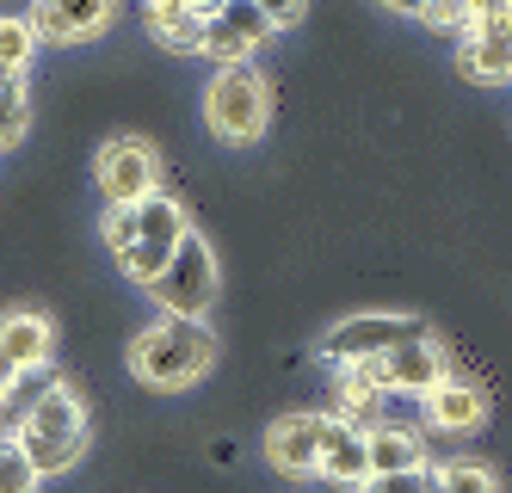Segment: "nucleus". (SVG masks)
<instances>
[{"instance_id": "nucleus-26", "label": "nucleus", "mask_w": 512, "mask_h": 493, "mask_svg": "<svg viewBox=\"0 0 512 493\" xmlns=\"http://www.w3.org/2000/svg\"><path fill=\"white\" fill-rule=\"evenodd\" d=\"M7 81H19V74H0V87H7Z\"/></svg>"}, {"instance_id": "nucleus-2", "label": "nucleus", "mask_w": 512, "mask_h": 493, "mask_svg": "<svg viewBox=\"0 0 512 493\" xmlns=\"http://www.w3.org/2000/svg\"><path fill=\"white\" fill-rule=\"evenodd\" d=\"M13 444L31 457V469H38L44 481L50 475H68V469L81 463V450H87V407H81V395L68 389V383L44 389L38 401L25 407Z\"/></svg>"}, {"instance_id": "nucleus-10", "label": "nucleus", "mask_w": 512, "mask_h": 493, "mask_svg": "<svg viewBox=\"0 0 512 493\" xmlns=\"http://www.w3.org/2000/svg\"><path fill=\"white\" fill-rule=\"evenodd\" d=\"M364 432L371 426H358V420H340V413H321V463L315 475L321 481H334V487H371V444H364Z\"/></svg>"}, {"instance_id": "nucleus-23", "label": "nucleus", "mask_w": 512, "mask_h": 493, "mask_svg": "<svg viewBox=\"0 0 512 493\" xmlns=\"http://www.w3.org/2000/svg\"><path fill=\"white\" fill-rule=\"evenodd\" d=\"M99 235H105V247H112V253L124 259V253H136V235H142V222H136V210H105Z\"/></svg>"}, {"instance_id": "nucleus-17", "label": "nucleus", "mask_w": 512, "mask_h": 493, "mask_svg": "<svg viewBox=\"0 0 512 493\" xmlns=\"http://www.w3.org/2000/svg\"><path fill=\"white\" fill-rule=\"evenodd\" d=\"M334 413H340V420H371V413L383 407V383H377V370L371 364H346V370H334Z\"/></svg>"}, {"instance_id": "nucleus-20", "label": "nucleus", "mask_w": 512, "mask_h": 493, "mask_svg": "<svg viewBox=\"0 0 512 493\" xmlns=\"http://www.w3.org/2000/svg\"><path fill=\"white\" fill-rule=\"evenodd\" d=\"M44 475L31 469V457L13 444V438H0V493H38Z\"/></svg>"}, {"instance_id": "nucleus-24", "label": "nucleus", "mask_w": 512, "mask_h": 493, "mask_svg": "<svg viewBox=\"0 0 512 493\" xmlns=\"http://www.w3.org/2000/svg\"><path fill=\"white\" fill-rule=\"evenodd\" d=\"M272 13V31H290V25H303L309 19V7H297V0H284V7H266Z\"/></svg>"}, {"instance_id": "nucleus-18", "label": "nucleus", "mask_w": 512, "mask_h": 493, "mask_svg": "<svg viewBox=\"0 0 512 493\" xmlns=\"http://www.w3.org/2000/svg\"><path fill=\"white\" fill-rule=\"evenodd\" d=\"M31 50H38V31L25 13H0V74H25Z\"/></svg>"}, {"instance_id": "nucleus-7", "label": "nucleus", "mask_w": 512, "mask_h": 493, "mask_svg": "<svg viewBox=\"0 0 512 493\" xmlns=\"http://www.w3.org/2000/svg\"><path fill=\"white\" fill-rule=\"evenodd\" d=\"M457 68L475 87H506L512 81V7L506 0H494V7H469Z\"/></svg>"}, {"instance_id": "nucleus-16", "label": "nucleus", "mask_w": 512, "mask_h": 493, "mask_svg": "<svg viewBox=\"0 0 512 493\" xmlns=\"http://www.w3.org/2000/svg\"><path fill=\"white\" fill-rule=\"evenodd\" d=\"M364 444H371V475H414V469L432 463L426 438L408 432V426H371V432H364Z\"/></svg>"}, {"instance_id": "nucleus-22", "label": "nucleus", "mask_w": 512, "mask_h": 493, "mask_svg": "<svg viewBox=\"0 0 512 493\" xmlns=\"http://www.w3.org/2000/svg\"><path fill=\"white\" fill-rule=\"evenodd\" d=\"M395 13H414L426 31H463V25H469V7H463V0H426V7H395Z\"/></svg>"}, {"instance_id": "nucleus-3", "label": "nucleus", "mask_w": 512, "mask_h": 493, "mask_svg": "<svg viewBox=\"0 0 512 493\" xmlns=\"http://www.w3.org/2000/svg\"><path fill=\"white\" fill-rule=\"evenodd\" d=\"M204 124L216 142L229 148H253L266 130H272V87L266 74L241 62V68H216L210 87H204Z\"/></svg>"}, {"instance_id": "nucleus-21", "label": "nucleus", "mask_w": 512, "mask_h": 493, "mask_svg": "<svg viewBox=\"0 0 512 493\" xmlns=\"http://www.w3.org/2000/svg\"><path fill=\"white\" fill-rule=\"evenodd\" d=\"M25 118H31V93H25V74L0 87V148H13L25 136Z\"/></svg>"}, {"instance_id": "nucleus-5", "label": "nucleus", "mask_w": 512, "mask_h": 493, "mask_svg": "<svg viewBox=\"0 0 512 493\" xmlns=\"http://www.w3.org/2000/svg\"><path fill=\"white\" fill-rule=\"evenodd\" d=\"M93 185L105 210H136L161 192V155L142 136H112L93 155Z\"/></svg>"}, {"instance_id": "nucleus-13", "label": "nucleus", "mask_w": 512, "mask_h": 493, "mask_svg": "<svg viewBox=\"0 0 512 493\" xmlns=\"http://www.w3.org/2000/svg\"><path fill=\"white\" fill-rule=\"evenodd\" d=\"M426 426L432 432H451V438H463V432H475L488 420V395L475 389V383H463V376H445V383H438L426 401Z\"/></svg>"}, {"instance_id": "nucleus-11", "label": "nucleus", "mask_w": 512, "mask_h": 493, "mask_svg": "<svg viewBox=\"0 0 512 493\" xmlns=\"http://www.w3.org/2000/svg\"><path fill=\"white\" fill-rule=\"evenodd\" d=\"M266 463L278 475H315L321 463V413H278L266 426Z\"/></svg>"}, {"instance_id": "nucleus-25", "label": "nucleus", "mask_w": 512, "mask_h": 493, "mask_svg": "<svg viewBox=\"0 0 512 493\" xmlns=\"http://www.w3.org/2000/svg\"><path fill=\"white\" fill-rule=\"evenodd\" d=\"M13 389H19V370H13V364H7V358H0V401H7V395H13Z\"/></svg>"}, {"instance_id": "nucleus-14", "label": "nucleus", "mask_w": 512, "mask_h": 493, "mask_svg": "<svg viewBox=\"0 0 512 493\" xmlns=\"http://www.w3.org/2000/svg\"><path fill=\"white\" fill-rule=\"evenodd\" d=\"M50 352H56V327H50V315H38V309H13L7 321H0V358H7L19 376H25V370H44Z\"/></svg>"}, {"instance_id": "nucleus-19", "label": "nucleus", "mask_w": 512, "mask_h": 493, "mask_svg": "<svg viewBox=\"0 0 512 493\" xmlns=\"http://www.w3.org/2000/svg\"><path fill=\"white\" fill-rule=\"evenodd\" d=\"M438 493H500V475L482 463H432Z\"/></svg>"}, {"instance_id": "nucleus-9", "label": "nucleus", "mask_w": 512, "mask_h": 493, "mask_svg": "<svg viewBox=\"0 0 512 493\" xmlns=\"http://www.w3.org/2000/svg\"><path fill=\"white\" fill-rule=\"evenodd\" d=\"M371 370H377V383H383V395H414V401H426L438 383H445V352H438V339L426 333V339H408V346H395V352H383V358H371Z\"/></svg>"}, {"instance_id": "nucleus-12", "label": "nucleus", "mask_w": 512, "mask_h": 493, "mask_svg": "<svg viewBox=\"0 0 512 493\" xmlns=\"http://www.w3.org/2000/svg\"><path fill=\"white\" fill-rule=\"evenodd\" d=\"M112 0H44V7H31V31L50 37V44H87V37H99L105 25H112Z\"/></svg>"}, {"instance_id": "nucleus-15", "label": "nucleus", "mask_w": 512, "mask_h": 493, "mask_svg": "<svg viewBox=\"0 0 512 493\" xmlns=\"http://www.w3.org/2000/svg\"><path fill=\"white\" fill-rule=\"evenodd\" d=\"M142 19H149V37L167 44L173 56H198L204 50L210 7H198V0H155V7H142Z\"/></svg>"}, {"instance_id": "nucleus-4", "label": "nucleus", "mask_w": 512, "mask_h": 493, "mask_svg": "<svg viewBox=\"0 0 512 493\" xmlns=\"http://www.w3.org/2000/svg\"><path fill=\"white\" fill-rule=\"evenodd\" d=\"M408 339H426V321L420 315H401V309H371V315H346V321H334L321 333V358L334 364V370H346V364H371V358H383V352H395V346H408Z\"/></svg>"}, {"instance_id": "nucleus-1", "label": "nucleus", "mask_w": 512, "mask_h": 493, "mask_svg": "<svg viewBox=\"0 0 512 493\" xmlns=\"http://www.w3.org/2000/svg\"><path fill=\"white\" fill-rule=\"evenodd\" d=\"M210 364H216V333L204 321L161 315L155 327H142L130 339V376L149 389H192L210 376Z\"/></svg>"}, {"instance_id": "nucleus-8", "label": "nucleus", "mask_w": 512, "mask_h": 493, "mask_svg": "<svg viewBox=\"0 0 512 493\" xmlns=\"http://www.w3.org/2000/svg\"><path fill=\"white\" fill-rule=\"evenodd\" d=\"M272 13L260 7V0H229V7H210V19H204V50L198 56H210V62H223V68H241L253 50H266L272 44Z\"/></svg>"}, {"instance_id": "nucleus-6", "label": "nucleus", "mask_w": 512, "mask_h": 493, "mask_svg": "<svg viewBox=\"0 0 512 493\" xmlns=\"http://www.w3.org/2000/svg\"><path fill=\"white\" fill-rule=\"evenodd\" d=\"M216 284H223V272H216V253L204 235H186L179 241V253L167 259V272L155 284V302L173 315V321H204L216 309Z\"/></svg>"}]
</instances>
